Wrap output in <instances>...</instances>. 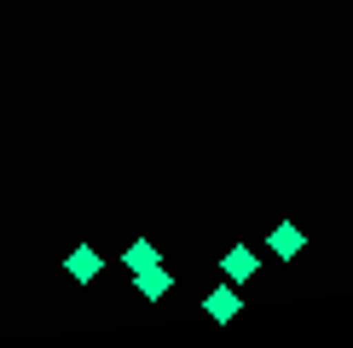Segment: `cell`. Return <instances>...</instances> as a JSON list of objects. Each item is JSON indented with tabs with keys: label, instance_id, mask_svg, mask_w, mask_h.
Returning a JSON list of instances; mask_svg holds the SVG:
<instances>
[{
	"label": "cell",
	"instance_id": "6da1fadb",
	"mask_svg": "<svg viewBox=\"0 0 353 348\" xmlns=\"http://www.w3.org/2000/svg\"><path fill=\"white\" fill-rule=\"evenodd\" d=\"M307 250V232L296 226V221H278V226H267V255L272 261H296Z\"/></svg>",
	"mask_w": 353,
	"mask_h": 348
},
{
	"label": "cell",
	"instance_id": "7a4b0ae2",
	"mask_svg": "<svg viewBox=\"0 0 353 348\" xmlns=\"http://www.w3.org/2000/svg\"><path fill=\"white\" fill-rule=\"evenodd\" d=\"M220 273H226L232 284H249V279H255V273H261V255L249 250V244H232V250L220 255Z\"/></svg>",
	"mask_w": 353,
	"mask_h": 348
},
{
	"label": "cell",
	"instance_id": "3957f363",
	"mask_svg": "<svg viewBox=\"0 0 353 348\" xmlns=\"http://www.w3.org/2000/svg\"><path fill=\"white\" fill-rule=\"evenodd\" d=\"M99 267H105V255H99L93 244H76V250L64 255V273H70L76 284H93V279H99Z\"/></svg>",
	"mask_w": 353,
	"mask_h": 348
},
{
	"label": "cell",
	"instance_id": "277c9868",
	"mask_svg": "<svg viewBox=\"0 0 353 348\" xmlns=\"http://www.w3.org/2000/svg\"><path fill=\"white\" fill-rule=\"evenodd\" d=\"M203 313H209V319H238L243 313V296H238V284H214L209 290V296H203Z\"/></svg>",
	"mask_w": 353,
	"mask_h": 348
},
{
	"label": "cell",
	"instance_id": "5b68a950",
	"mask_svg": "<svg viewBox=\"0 0 353 348\" xmlns=\"http://www.w3.org/2000/svg\"><path fill=\"white\" fill-rule=\"evenodd\" d=\"M128 279H134V290H139L145 302H163L168 290H174V273L163 267V261H157V267H145V273H128Z\"/></svg>",
	"mask_w": 353,
	"mask_h": 348
},
{
	"label": "cell",
	"instance_id": "8992f818",
	"mask_svg": "<svg viewBox=\"0 0 353 348\" xmlns=\"http://www.w3.org/2000/svg\"><path fill=\"white\" fill-rule=\"evenodd\" d=\"M157 261H163V255H157L151 238H134V244L122 250V267H128V273H145V267H157Z\"/></svg>",
	"mask_w": 353,
	"mask_h": 348
}]
</instances>
